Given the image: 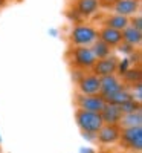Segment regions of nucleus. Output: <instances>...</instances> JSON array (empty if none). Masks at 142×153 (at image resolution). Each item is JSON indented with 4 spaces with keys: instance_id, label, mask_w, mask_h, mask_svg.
<instances>
[{
    "instance_id": "f257e3e1",
    "label": "nucleus",
    "mask_w": 142,
    "mask_h": 153,
    "mask_svg": "<svg viewBox=\"0 0 142 153\" xmlns=\"http://www.w3.org/2000/svg\"><path fill=\"white\" fill-rule=\"evenodd\" d=\"M98 40V29L92 25L78 23L69 32V43L72 48H90Z\"/></svg>"
},
{
    "instance_id": "f03ea898",
    "label": "nucleus",
    "mask_w": 142,
    "mask_h": 153,
    "mask_svg": "<svg viewBox=\"0 0 142 153\" xmlns=\"http://www.w3.org/2000/svg\"><path fill=\"white\" fill-rule=\"evenodd\" d=\"M69 63L78 71H92L96 58L90 48H70L67 52Z\"/></svg>"
},
{
    "instance_id": "7ed1b4c3",
    "label": "nucleus",
    "mask_w": 142,
    "mask_h": 153,
    "mask_svg": "<svg viewBox=\"0 0 142 153\" xmlns=\"http://www.w3.org/2000/svg\"><path fill=\"white\" fill-rule=\"evenodd\" d=\"M75 120H76V124H78L80 130L83 133L96 135L99 132L101 127L104 126V123H102V118H101L99 113L86 112V110H80V109H76Z\"/></svg>"
},
{
    "instance_id": "20e7f679",
    "label": "nucleus",
    "mask_w": 142,
    "mask_h": 153,
    "mask_svg": "<svg viewBox=\"0 0 142 153\" xmlns=\"http://www.w3.org/2000/svg\"><path fill=\"white\" fill-rule=\"evenodd\" d=\"M119 144L122 149L139 153L142 150V126L139 127H121Z\"/></svg>"
},
{
    "instance_id": "39448f33",
    "label": "nucleus",
    "mask_w": 142,
    "mask_h": 153,
    "mask_svg": "<svg viewBox=\"0 0 142 153\" xmlns=\"http://www.w3.org/2000/svg\"><path fill=\"white\" fill-rule=\"evenodd\" d=\"M75 104L80 110L101 113V110L106 106V101L101 95H80L78 94L75 98Z\"/></svg>"
},
{
    "instance_id": "423d86ee",
    "label": "nucleus",
    "mask_w": 142,
    "mask_h": 153,
    "mask_svg": "<svg viewBox=\"0 0 142 153\" xmlns=\"http://www.w3.org/2000/svg\"><path fill=\"white\" fill-rule=\"evenodd\" d=\"M80 95H99L101 87V78L95 74H83V76L76 81Z\"/></svg>"
},
{
    "instance_id": "0eeeda50",
    "label": "nucleus",
    "mask_w": 142,
    "mask_h": 153,
    "mask_svg": "<svg viewBox=\"0 0 142 153\" xmlns=\"http://www.w3.org/2000/svg\"><path fill=\"white\" fill-rule=\"evenodd\" d=\"M119 136H121V127L119 126H109L104 124L96 133L95 141L101 144L102 147H109L116 143H119Z\"/></svg>"
},
{
    "instance_id": "6e6552de",
    "label": "nucleus",
    "mask_w": 142,
    "mask_h": 153,
    "mask_svg": "<svg viewBox=\"0 0 142 153\" xmlns=\"http://www.w3.org/2000/svg\"><path fill=\"white\" fill-rule=\"evenodd\" d=\"M118 60L119 58L115 57V55H109L107 58L96 60V63L92 68V74H95L99 78L109 76V75H116V71H118Z\"/></svg>"
},
{
    "instance_id": "1a4fd4ad",
    "label": "nucleus",
    "mask_w": 142,
    "mask_h": 153,
    "mask_svg": "<svg viewBox=\"0 0 142 153\" xmlns=\"http://www.w3.org/2000/svg\"><path fill=\"white\" fill-rule=\"evenodd\" d=\"M112 9H113L115 14L132 19L133 16L139 14L141 0H115L113 5H112Z\"/></svg>"
},
{
    "instance_id": "9d476101",
    "label": "nucleus",
    "mask_w": 142,
    "mask_h": 153,
    "mask_svg": "<svg viewBox=\"0 0 142 153\" xmlns=\"http://www.w3.org/2000/svg\"><path fill=\"white\" fill-rule=\"evenodd\" d=\"M101 8V0H78L75 2V14L81 19H90Z\"/></svg>"
},
{
    "instance_id": "9b49d317",
    "label": "nucleus",
    "mask_w": 142,
    "mask_h": 153,
    "mask_svg": "<svg viewBox=\"0 0 142 153\" xmlns=\"http://www.w3.org/2000/svg\"><path fill=\"white\" fill-rule=\"evenodd\" d=\"M124 87V83L121 80L119 75H109V76H102L101 78V87H99V95L104 98L109 97L115 92L121 91Z\"/></svg>"
},
{
    "instance_id": "f8f14e48",
    "label": "nucleus",
    "mask_w": 142,
    "mask_h": 153,
    "mask_svg": "<svg viewBox=\"0 0 142 153\" xmlns=\"http://www.w3.org/2000/svg\"><path fill=\"white\" fill-rule=\"evenodd\" d=\"M98 40L104 42L107 46H110L113 49L122 42V32L107 28V26H102L101 29H98Z\"/></svg>"
},
{
    "instance_id": "ddd939ff",
    "label": "nucleus",
    "mask_w": 142,
    "mask_h": 153,
    "mask_svg": "<svg viewBox=\"0 0 142 153\" xmlns=\"http://www.w3.org/2000/svg\"><path fill=\"white\" fill-rule=\"evenodd\" d=\"M99 115L102 118V123L109 126H119L121 118H122V112L119 106H113V104H106Z\"/></svg>"
},
{
    "instance_id": "4468645a",
    "label": "nucleus",
    "mask_w": 142,
    "mask_h": 153,
    "mask_svg": "<svg viewBox=\"0 0 142 153\" xmlns=\"http://www.w3.org/2000/svg\"><path fill=\"white\" fill-rule=\"evenodd\" d=\"M128 25H130V19H127L124 16H119V14H109L104 22H102V26H107V28H112V29H116V31H124Z\"/></svg>"
},
{
    "instance_id": "2eb2a0df",
    "label": "nucleus",
    "mask_w": 142,
    "mask_h": 153,
    "mask_svg": "<svg viewBox=\"0 0 142 153\" xmlns=\"http://www.w3.org/2000/svg\"><path fill=\"white\" fill-rule=\"evenodd\" d=\"M122 42L127 43V45H130V46H133L136 49L142 43V32L128 25V26L122 31Z\"/></svg>"
},
{
    "instance_id": "dca6fc26",
    "label": "nucleus",
    "mask_w": 142,
    "mask_h": 153,
    "mask_svg": "<svg viewBox=\"0 0 142 153\" xmlns=\"http://www.w3.org/2000/svg\"><path fill=\"white\" fill-rule=\"evenodd\" d=\"M128 100H132V94H130V91H128V87H125V86L121 89V91L115 92L109 97H104L106 104H113V106H121Z\"/></svg>"
},
{
    "instance_id": "f3484780",
    "label": "nucleus",
    "mask_w": 142,
    "mask_h": 153,
    "mask_svg": "<svg viewBox=\"0 0 142 153\" xmlns=\"http://www.w3.org/2000/svg\"><path fill=\"white\" fill-rule=\"evenodd\" d=\"M142 126V110L122 115L119 127H139Z\"/></svg>"
},
{
    "instance_id": "a211bd4d",
    "label": "nucleus",
    "mask_w": 142,
    "mask_h": 153,
    "mask_svg": "<svg viewBox=\"0 0 142 153\" xmlns=\"http://www.w3.org/2000/svg\"><path fill=\"white\" fill-rule=\"evenodd\" d=\"M90 49H92V52H93L96 60H102V58H107L109 55H112V48L107 46L101 40H96L92 46H90Z\"/></svg>"
},
{
    "instance_id": "6ab92c4d",
    "label": "nucleus",
    "mask_w": 142,
    "mask_h": 153,
    "mask_svg": "<svg viewBox=\"0 0 142 153\" xmlns=\"http://www.w3.org/2000/svg\"><path fill=\"white\" fill-rule=\"evenodd\" d=\"M121 80H122V83H130V84L139 83L141 81V69L139 68H130L127 72H124L121 75Z\"/></svg>"
},
{
    "instance_id": "aec40b11",
    "label": "nucleus",
    "mask_w": 142,
    "mask_h": 153,
    "mask_svg": "<svg viewBox=\"0 0 142 153\" xmlns=\"http://www.w3.org/2000/svg\"><path fill=\"white\" fill-rule=\"evenodd\" d=\"M119 109H121L122 115H125V113H133V112H138V110H142V109H141V103L135 101L133 98H132V100H128V101H125L124 104H121Z\"/></svg>"
},
{
    "instance_id": "412c9836",
    "label": "nucleus",
    "mask_w": 142,
    "mask_h": 153,
    "mask_svg": "<svg viewBox=\"0 0 142 153\" xmlns=\"http://www.w3.org/2000/svg\"><path fill=\"white\" fill-rule=\"evenodd\" d=\"M130 68H132L130 58H128V57H124L122 60H118V71H116V74H119V76H121L124 72H127Z\"/></svg>"
},
{
    "instance_id": "4be33fe9",
    "label": "nucleus",
    "mask_w": 142,
    "mask_h": 153,
    "mask_svg": "<svg viewBox=\"0 0 142 153\" xmlns=\"http://www.w3.org/2000/svg\"><path fill=\"white\" fill-rule=\"evenodd\" d=\"M116 49H118L122 55H133V54H135V51H136L133 46L127 45V43H124V42H121L118 46H116Z\"/></svg>"
},
{
    "instance_id": "5701e85b",
    "label": "nucleus",
    "mask_w": 142,
    "mask_h": 153,
    "mask_svg": "<svg viewBox=\"0 0 142 153\" xmlns=\"http://www.w3.org/2000/svg\"><path fill=\"white\" fill-rule=\"evenodd\" d=\"M130 26H133L135 29L142 32V17H141V14H136L130 19Z\"/></svg>"
},
{
    "instance_id": "b1692460",
    "label": "nucleus",
    "mask_w": 142,
    "mask_h": 153,
    "mask_svg": "<svg viewBox=\"0 0 142 153\" xmlns=\"http://www.w3.org/2000/svg\"><path fill=\"white\" fill-rule=\"evenodd\" d=\"M49 34L52 37H57L58 35V29H49Z\"/></svg>"
},
{
    "instance_id": "393cba45",
    "label": "nucleus",
    "mask_w": 142,
    "mask_h": 153,
    "mask_svg": "<svg viewBox=\"0 0 142 153\" xmlns=\"http://www.w3.org/2000/svg\"><path fill=\"white\" fill-rule=\"evenodd\" d=\"M5 2H6V0H0V6H3V5H5Z\"/></svg>"
},
{
    "instance_id": "a878e982",
    "label": "nucleus",
    "mask_w": 142,
    "mask_h": 153,
    "mask_svg": "<svg viewBox=\"0 0 142 153\" xmlns=\"http://www.w3.org/2000/svg\"><path fill=\"white\" fill-rule=\"evenodd\" d=\"M72 2H78V0H72Z\"/></svg>"
},
{
    "instance_id": "bb28decb",
    "label": "nucleus",
    "mask_w": 142,
    "mask_h": 153,
    "mask_svg": "<svg viewBox=\"0 0 142 153\" xmlns=\"http://www.w3.org/2000/svg\"><path fill=\"white\" fill-rule=\"evenodd\" d=\"M0 143H2V138H0Z\"/></svg>"
},
{
    "instance_id": "cd10ccee",
    "label": "nucleus",
    "mask_w": 142,
    "mask_h": 153,
    "mask_svg": "<svg viewBox=\"0 0 142 153\" xmlns=\"http://www.w3.org/2000/svg\"><path fill=\"white\" fill-rule=\"evenodd\" d=\"M0 152H2V147H0Z\"/></svg>"
},
{
    "instance_id": "c85d7f7f",
    "label": "nucleus",
    "mask_w": 142,
    "mask_h": 153,
    "mask_svg": "<svg viewBox=\"0 0 142 153\" xmlns=\"http://www.w3.org/2000/svg\"><path fill=\"white\" fill-rule=\"evenodd\" d=\"M0 153H2V152H0Z\"/></svg>"
}]
</instances>
